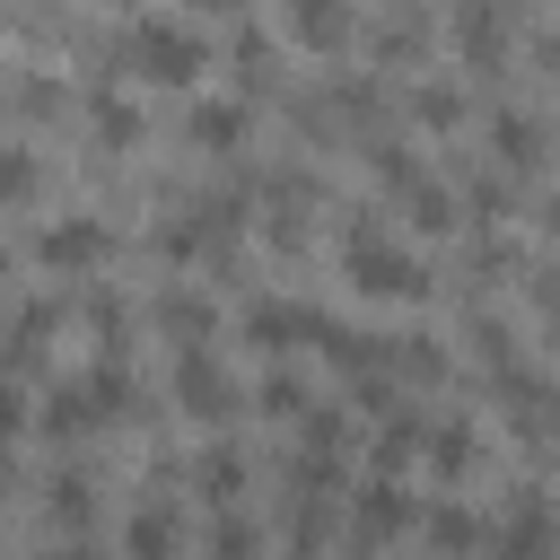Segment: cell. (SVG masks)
Segmentation results:
<instances>
[{
	"mask_svg": "<svg viewBox=\"0 0 560 560\" xmlns=\"http://www.w3.org/2000/svg\"><path fill=\"white\" fill-rule=\"evenodd\" d=\"M122 61H131L140 79H158V88H192V79L210 70V44H201L184 18H140V26L122 35Z\"/></svg>",
	"mask_w": 560,
	"mask_h": 560,
	"instance_id": "cell-1",
	"label": "cell"
},
{
	"mask_svg": "<svg viewBox=\"0 0 560 560\" xmlns=\"http://www.w3.org/2000/svg\"><path fill=\"white\" fill-rule=\"evenodd\" d=\"M341 271H350L368 298H420V289H429L420 254H402L385 228H350V236H341Z\"/></svg>",
	"mask_w": 560,
	"mask_h": 560,
	"instance_id": "cell-2",
	"label": "cell"
},
{
	"mask_svg": "<svg viewBox=\"0 0 560 560\" xmlns=\"http://www.w3.org/2000/svg\"><path fill=\"white\" fill-rule=\"evenodd\" d=\"M175 402H184L192 420H219V411L236 402V394H228V368H219L201 341H184V350H175Z\"/></svg>",
	"mask_w": 560,
	"mask_h": 560,
	"instance_id": "cell-3",
	"label": "cell"
},
{
	"mask_svg": "<svg viewBox=\"0 0 560 560\" xmlns=\"http://www.w3.org/2000/svg\"><path fill=\"white\" fill-rule=\"evenodd\" d=\"M324 324H332V315H315V306H298V298H254V306H245V332H254L262 350H289V341H324Z\"/></svg>",
	"mask_w": 560,
	"mask_h": 560,
	"instance_id": "cell-4",
	"label": "cell"
},
{
	"mask_svg": "<svg viewBox=\"0 0 560 560\" xmlns=\"http://www.w3.org/2000/svg\"><path fill=\"white\" fill-rule=\"evenodd\" d=\"M105 219H52L44 236H35V254L52 262V271H88V262H105Z\"/></svg>",
	"mask_w": 560,
	"mask_h": 560,
	"instance_id": "cell-5",
	"label": "cell"
},
{
	"mask_svg": "<svg viewBox=\"0 0 560 560\" xmlns=\"http://www.w3.org/2000/svg\"><path fill=\"white\" fill-rule=\"evenodd\" d=\"M402 525H411V499L394 490V472H376V481L359 490V534H368V542H394Z\"/></svg>",
	"mask_w": 560,
	"mask_h": 560,
	"instance_id": "cell-6",
	"label": "cell"
},
{
	"mask_svg": "<svg viewBox=\"0 0 560 560\" xmlns=\"http://www.w3.org/2000/svg\"><path fill=\"white\" fill-rule=\"evenodd\" d=\"M289 35L306 52H332V44H350V9L341 0H289Z\"/></svg>",
	"mask_w": 560,
	"mask_h": 560,
	"instance_id": "cell-7",
	"label": "cell"
},
{
	"mask_svg": "<svg viewBox=\"0 0 560 560\" xmlns=\"http://www.w3.org/2000/svg\"><path fill=\"white\" fill-rule=\"evenodd\" d=\"M88 122L105 131V149H131V140H140V105H131V96H114V88H96V96H88Z\"/></svg>",
	"mask_w": 560,
	"mask_h": 560,
	"instance_id": "cell-8",
	"label": "cell"
},
{
	"mask_svg": "<svg viewBox=\"0 0 560 560\" xmlns=\"http://www.w3.org/2000/svg\"><path fill=\"white\" fill-rule=\"evenodd\" d=\"M420 438H429V420H420V411H385V429H376V472H402Z\"/></svg>",
	"mask_w": 560,
	"mask_h": 560,
	"instance_id": "cell-9",
	"label": "cell"
},
{
	"mask_svg": "<svg viewBox=\"0 0 560 560\" xmlns=\"http://www.w3.org/2000/svg\"><path fill=\"white\" fill-rule=\"evenodd\" d=\"M131 560H175V508L166 499H149L131 516Z\"/></svg>",
	"mask_w": 560,
	"mask_h": 560,
	"instance_id": "cell-10",
	"label": "cell"
},
{
	"mask_svg": "<svg viewBox=\"0 0 560 560\" xmlns=\"http://www.w3.org/2000/svg\"><path fill=\"white\" fill-rule=\"evenodd\" d=\"M192 140L201 149H236L245 140V105H228V96L219 105H192Z\"/></svg>",
	"mask_w": 560,
	"mask_h": 560,
	"instance_id": "cell-11",
	"label": "cell"
},
{
	"mask_svg": "<svg viewBox=\"0 0 560 560\" xmlns=\"http://www.w3.org/2000/svg\"><path fill=\"white\" fill-rule=\"evenodd\" d=\"M158 315H166V332H175V341H201V332H210V306H201L192 289H166V298H158Z\"/></svg>",
	"mask_w": 560,
	"mask_h": 560,
	"instance_id": "cell-12",
	"label": "cell"
},
{
	"mask_svg": "<svg viewBox=\"0 0 560 560\" xmlns=\"http://www.w3.org/2000/svg\"><path fill=\"white\" fill-rule=\"evenodd\" d=\"M44 341H52V306H26V315H18V332H9V368H35V359H44Z\"/></svg>",
	"mask_w": 560,
	"mask_h": 560,
	"instance_id": "cell-13",
	"label": "cell"
},
{
	"mask_svg": "<svg viewBox=\"0 0 560 560\" xmlns=\"http://www.w3.org/2000/svg\"><path fill=\"white\" fill-rule=\"evenodd\" d=\"M420 446L438 455V472H464V464H472V429H464V420H438Z\"/></svg>",
	"mask_w": 560,
	"mask_h": 560,
	"instance_id": "cell-14",
	"label": "cell"
},
{
	"mask_svg": "<svg viewBox=\"0 0 560 560\" xmlns=\"http://www.w3.org/2000/svg\"><path fill=\"white\" fill-rule=\"evenodd\" d=\"M429 542H438V551H464V542H481V525H472L464 508H429Z\"/></svg>",
	"mask_w": 560,
	"mask_h": 560,
	"instance_id": "cell-15",
	"label": "cell"
},
{
	"mask_svg": "<svg viewBox=\"0 0 560 560\" xmlns=\"http://www.w3.org/2000/svg\"><path fill=\"white\" fill-rule=\"evenodd\" d=\"M26 192H35V158L18 140H0V201H26Z\"/></svg>",
	"mask_w": 560,
	"mask_h": 560,
	"instance_id": "cell-16",
	"label": "cell"
},
{
	"mask_svg": "<svg viewBox=\"0 0 560 560\" xmlns=\"http://www.w3.org/2000/svg\"><path fill=\"white\" fill-rule=\"evenodd\" d=\"M499 149H508L516 166H534V149H542V131H534V114H499Z\"/></svg>",
	"mask_w": 560,
	"mask_h": 560,
	"instance_id": "cell-17",
	"label": "cell"
},
{
	"mask_svg": "<svg viewBox=\"0 0 560 560\" xmlns=\"http://www.w3.org/2000/svg\"><path fill=\"white\" fill-rule=\"evenodd\" d=\"M88 508H96V499H88V481H79V472H70V481H52V516H61V525H88Z\"/></svg>",
	"mask_w": 560,
	"mask_h": 560,
	"instance_id": "cell-18",
	"label": "cell"
},
{
	"mask_svg": "<svg viewBox=\"0 0 560 560\" xmlns=\"http://www.w3.org/2000/svg\"><path fill=\"white\" fill-rule=\"evenodd\" d=\"M201 481H210V499H236V481H245V464H236V455L219 446V455L201 464Z\"/></svg>",
	"mask_w": 560,
	"mask_h": 560,
	"instance_id": "cell-19",
	"label": "cell"
},
{
	"mask_svg": "<svg viewBox=\"0 0 560 560\" xmlns=\"http://www.w3.org/2000/svg\"><path fill=\"white\" fill-rule=\"evenodd\" d=\"M210 560H254V525H236V516H228V525H219V542H210Z\"/></svg>",
	"mask_w": 560,
	"mask_h": 560,
	"instance_id": "cell-20",
	"label": "cell"
},
{
	"mask_svg": "<svg viewBox=\"0 0 560 560\" xmlns=\"http://www.w3.org/2000/svg\"><path fill=\"white\" fill-rule=\"evenodd\" d=\"M18 105H26V114H52L61 88H52V79H18Z\"/></svg>",
	"mask_w": 560,
	"mask_h": 560,
	"instance_id": "cell-21",
	"label": "cell"
},
{
	"mask_svg": "<svg viewBox=\"0 0 560 560\" xmlns=\"http://www.w3.org/2000/svg\"><path fill=\"white\" fill-rule=\"evenodd\" d=\"M420 114H429V122H455L464 96H455V88H420Z\"/></svg>",
	"mask_w": 560,
	"mask_h": 560,
	"instance_id": "cell-22",
	"label": "cell"
},
{
	"mask_svg": "<svg viewBox=\"0 0 560 560\" xmlns=\"http://www.w3.org/2000/svg\"><path fill=\"white\" fill-rule=\"evenodd\" d=\"M9 438H18V385H0V455H9Z\"/></svg>",
	"mask_w": 560,
	"mask_h": 560,
	"instance_id": "cell-23",
	"label": "cell"
},
{
	"mask_svg": "<svg viewBox=\"0 0 560 560\" xmlns=\"http://www.w3.org/2000/svg\"><path fill=\"white\" fill-rule=\"evenodd\" d=\"M44 560H96V551H88V542H61V551H44Z\"/></svg>",
	"mask_w": 560,
	"mask_h": 560,
	"instance_id": "cell-24",
	"label": "cell"
},
{
	"mask_svg": "<svg viewBox=\"0 0 560 560\" xmlns=\"http://www.w3.org/2000/svg\"><path fill=\"white\" fill-rule=\"evenodd\" d=\"M210 9H245V0H210Z\"/></svg>",
	"mask_w": 560,
	"mask_h": 560,
	"instance_id": "cell-25",
	"label": "cell"
},
{
	"mask_svg": "<svg viewBox=\"0 0 560 560\" xmlns=\"http://www.w3.org/2000/svg\"><path fill=\"white\" fill-rule=\"evenodd\" d=\"M0 280H9V254H0Z\"/></svg>",
	"mask_w": 560,
	"mask_h": 560,
	"instance_id": "cell-26",
	"label": "cell"
}]
</instances>
